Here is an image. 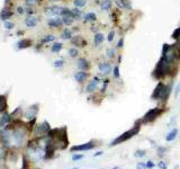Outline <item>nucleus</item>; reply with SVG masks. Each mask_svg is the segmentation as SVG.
<instances>
[{
    "instance_id": "f257e3e1",
    "label": "nucleus",
    "mask_w": 180,
    "mask_h": 169,
    "mask_svg": "<svg viewBox=\"0 0 180 169\" xmlns=\"http://www.w3.org/2000/svg\"><path fill=\"white\" fill-rule=\"evenodd\" d=\"M172 68H173V63L167 61L163 56H161V59L158 61L154 70H153L152 76H153V78H155L157 80H161L162 78L167 77L168 74H171Z\"/></svg>"
},
{
    "instance_id": "f03ea898",
    "label": "nucleus",
    "mask_w": 180,
    "mask_h": 169,
    "mask_svg": "<svg viewBox=\"0 0 180 169\" xmlns=\"http://www.w3.org/2000/svg\"><path fill=\"white\" fill-rule=\"evenodd\" d=\"M141 123L142 122L139 121V122H136V124L133 126L132 129L129 130V131H126V132H124L122 135L117 136L116 139L110 143V146L111 147H114V146H117V144H121L123 143V142H125V141H127L129 139H132L134 135H137V133L140 132V129H141Z\"/></svg>"
},
{
    "instance_id": "7ed1b4c3",
    "label": "nucleus",
    "mask_w": 180,
    "mask_h": 169,
    "mask_svg": "<svg viewBox=\"0 0 180 169\" xmlns=\"http://www.w3.org/2000/svg\"><path fill=\"white\" fill-rule=\"evenodd\" d=\"M163 112H164V110H163V108H160V107L152 108V110H147L146 113H145V115H144L143 118L141 120V122H142V123H151V122H153L154 120H157Z\"/></svg>"
},
{
    "instance_id": "20e7f679",
    "label": "nucleus",
    "mask_w": 180,
    "mask_h": 169,
    "mask_svg": "<svg viewBox=\"0 0 180 169\" xmlns=\"http://www.w3.org/2000/svg\"><path fill=\"white\" fill-rule=\"evenodd\" d=\"M165 88V84L161 81H159V84H157V87L154 88L153 92H152V95H151V98L153 100H159L161 98L162 96V92H163V89Z\"/></svg>"
},
{
    "instance_id": "39448f33",
    "label": "nucleus",
    "mask_w": 180,
    "mask_h": 169,
    "mask_svg": "<svg viewBox=\"0 0 180 169\" xmlns=\"http://www.w3.org/2000/svg\"><path fill=\"white\" fill-rule=\"evenodd\" d=\"M25 133L24 131L22 130H16L15 132L12 133V139L15 141V144L16 146H22V143L24 142V139H25V135H24Z\"/></svg>"
},
{
    "instance_id": "423d86ee",
    "label": "nucleus",
    "mask_w": 180,
    "mask_h": 169,
    "mask_svg": "<svg viewBox=\"0 0 180 169\" xmlns=\"http://www.w3.org/2000/svg\"><path fill=\"white\" fill-rule=\"evenodd\" d=\"M37 112H38V105L30 106V108L27 110V112H26V114H25V117L27 118V121H33V120H35Z\"/></svg>"
},
{
    "instance_id": "0eeeda50",
    "label": "nucleus",
    "mask_w": 180,
    "mask_h": 169,
    "mask_svg": "<svg viewBox=\"0 0 180 169\" xmlns=\"http://www.w3.org/2000/svg\"><path fill=\"white\" fill-rule=\"evenodd\" d=\"M92 148H95V142L90 141V142L80 144V146H74V147L71 148V151H87L92 149Z\"/></svg>"
},
{
    "instance_id": "6e6552de",
    "label": "nucleus",
    "mask_w": 180,
    "mask_h": 169,
    "mask_svg": "<svg viewBox=\"0 0 180 169\" xmlns=\"http://www.w3.org/2000/svg\"><path fill=\"white\" fill-rule=\"evenodd\" d=\"M98 69L101 74H109L111 72V64L108 62H100Z\"/></svg>"
},
{
    "instance_id": "1a4fd4ad",
    "label": "nucleus",
    "mask_w": 180,
    "mask_h": 169,
    "mask_svg": "<svg viewBox=\"0 0 180 169\" xmlns=\"http://www.w3.org/2000/svg\"><path fill=\"white\" fill-rule=\"evenodd\" d=\"M71 42H72V44H73L74 46H77V48H83V46L87 45V42L83 40V37L79 36V35L72 37V38H71Z\"/></svg>"
},
{
    "instance_id": "9d476101",
    "label": "nucleus",
    "mask_w": 180,
    "mask_h": 169,
    "mask_svg": "<svg viewBox=\"0 0 180 169\" xmlns=\"http://www.w3.org/2000/svg\"><path fill=\"white\" fill-rule=\"evenodd\" d=\"M61 10L62 8L61 7H56V6H52V7H48L45 9V13L48 14V15L53 16V17H56V16L61 15Z\"/></svg>"
},
{
    "instance_id": "9b49d317",
    "label": "nucleus",
    "mask_w": 180,
    "mask_h": 169,
    "mask_svg": "<svg viewBox=\"0 0 180 169\" xmlns=\"http://www.w3.org/2000/svg\"><path fill=\"white\" fill-rule=\"evenodd\" d=\"M98 84H99V79L97 77H95L88 84H87V88H86L87 92H92L94 90H96V88L98 87Z\"/></svg>"
},
{
    "instance_id": "f8f14e48",
    "label": "nucleus",
    "mask_w": 180,
    "mask_h": 169,
    "mask_svg": "<svg viewBox=\"0 0 180 169\" xmlns=\"http://www.w3.org/2000/svg\"><path fill=\"white\" fill-rule=\"evenodd\" d=\"M37 131H38V133H40V134H48V133L51 131L50 124H48L46 121H44L41 125H38V128H37Z\"/></svg>"
},
{
    "instance_id": "ddd939ff",
    "label": "nucleus",
    "mask_w": 180,
    "mask_h": 169,
    "mask_svg": "<svg viewBox=\"0 0 180 169\" xmlns=\"http://www.w3.org/2000/svg\"><path fill=\"white\" fill-rule=\"evenodd\" d=\"M77 67L80 70H82V71H87V70L90 68V64H89V62L86 59H82V58H81V59L78 60Z\"/></svg>"
},
{
    "instance_id": "4468645a",
    "label": "nucleus",
    "mask_w": 180,
    "mask_h": 169,
    "mask_svg": "<svg viewBox=\"0 0 180 169\" xmlns=\"http://www.w3.org/2000/svg\"><path fill=\"white\" fill-rule=\"evenodd\" d=\"M10 118H11L10 114H8V113H4L2 116H1V118H0V129H4L6 125L9 124Z\"/></svg>"
},
{
    "instance_id": "2eb2a0df",
    "label": "nucleus",
    "mask_w": 180,
    "mask_h": 169,
    "mask_svg": "<svg viewBox=\"0 0 180 169\" xmlns=\"http://www.w3.org/2000/svg\"><path fill=\"white\" fill-rule=\"evenodd\" d=\"M87 77H88V74H87L86 71H82V70H80L79 72H77V74H74V79H76L79 84L83 82V81L87 79Z\"/></svg>"
},
{
    "instance_id": "dca6fc26",
    "label": "nucleus",
    "mask_w": 180,
    "mask_h": 169,
    "mask_svg": "<svg viewBox=\"0 0 180 169\" xmlns=\"http://www.w3.org/2000/svg\"><path fill=\"white\" fill-rule=\"evenodd\" d=\"M62 19L59 18V17H53V18H51L50 20H48V26L50 27H60V26L62 25Z\"/></svg>"
},
{
    "instance_id": "f3484780",
    "label": "nucleus",
    "mask_w": 180,
    "mask_h": 169,
    "mask_svg": "<svg viewBox=\"0 0 180 169\" xmlns=\"http://www.w3.org/2000/svg\"><path fill=\"white\" fill-rule=\"evenodd\" d=\"M17 46H18L19 50H22V49H27L32 46V41L30 40H27V38H24V40H20L17 43Z\"/></svg>"
},
{
    "instance_id": "a211bd4d",
    "label": "nucleus",
    "mask_w": 180,
    "mask_h": 169,
    "mask_svg": "<svg viewBox=\"0 0 180 169\" xmlns=\"http://www.w3.org/2000/svg\"><path fill=\"white\" fill-rule=\"evenodd\" d=\"M170 94H171V84H165V88L163 89V92H162V96L160 99L165 102V100L169 98Z\"/></svg>"
},
{
    "instance_id": "6ab92c4d",
    "label": "nucleus",
    "mask_w": 180,
    "mask_h": 169,
    "mask_svg": "<svg viewBox=\"0 0 180 169\" xmlns=\"http://www.w3.org/2000/svg\"><path fill=\"white\" fill-rule=\"evenodd\" d=\"M177 135H178V129H176V128H175V129H172L169 133H168V135L165 136V141L171 142V141H173V140L176 139Z\"/></svg>"
},
{
    "instance_id": "aec40b11",
    "label": "nucleus",
    "mask_w": 180,
    "mask_h": 169,
    "mask_svg": "<svg viewBox=\"0 0 180 169\" xmlns=\"http://www.w3.org/2000/svg\"><path fill=\"white\" fill-rule=\"evenodd\" d=\"M117 5L121 8L132 9V5H131V2H129V0H117Z\"/></svg>"
},
{
    "instance_id": "412c9836",
    "label": "nucleus",
    "mask_w": 180,
    "mask_h": 169,
    "mask_svg": "<svg viewBox=\"0 0 180 169\" xmlns=\"http://www.w3.org/2000/svg\"><path fill=\"white\" fill-rule=\"evenodd\" d=\"M25 24L27 27H35L37 24V19L35 18V17H32V16H30V17H27L25 20Z\"/></svg>"
},
{
    "instance_id": "4be33fe9",
    "label": "nucleus",
    "mask_w": 180,
    "mask_h": 169,
    "mask_svg": "<svg viewBox=\"0 0 180 169\" xmlns=\"http://www.w3.org/2000/svg\"><path fill=\"white\" fill-rule=\"evenodd\" d=\"M74 20V16L73 15H68V16H62V23L64 25L69 26L71 25Z\"/></svg>"
},
{
    "instance_id": "5701e85b",
    "label": "nucleus",
    "mask_w": 180,
    "mask_h": 169,
    "mask_svg": "<svg viewBox=\"0 0 180 169\" xmlns=\"http://www.w3.org/2000/svg\"><path fill=\"white\" fill-rule=\"evenodd\" d=\"M105 36L103 35V33H97L95 35V45L96 46H99L100 44H103Z\"/></svg>"
},
{
    "instance_id": "b1692460",
    "label": "nucleus",
    "mask_w": 180,
    "mask_h": 169,
    "mask_svg": "<svg viewBox=\"0 0 180 169\" xmlns=\"http://www.w3.org/2000/svg\"><path fill=\"white\" fill-rule=\"evenodd\" d=\"M61 37H62V40H71L73 37V35H72V32L69 28H65L61 34Z\"/></svg>"
},
{
    "instance_id": "393cba45",
    "label": "nucleus",
    "mask_w": 180,
    "mask_h": 169,
    "mask_svg": "<svg viewBox=\"0 0 180 169\" xmlns=\"http://www.w3.org/2000/svg\"><path fill=\"white\" fill-rule=\"evenodd\" d=\"M7 108V99L6 96H0V113L5 112V110Z\"/></svg>"
},
{
    "instance_id": "a878e982",
    "label": "nucleus",
    "mask_w": 180,
    "mask_h": 169,
    "mask_svg": "<svg viewBox=\"0 0 180 169\" xmlns=\"http://www.w3.org/2000/svg\"><path fill=\"white\" fill-rule=\"evenodd\" d=\"M11 16H12V13H11L10 10H2L1 14H0V17H1L2 20H8Z\"/></svg>"
},
{
    "instance_id": "bb28decb",
    "label": "nucleus",
    "mask_w": 180,
    "mask_h": 169,
    "mask_svg": "<svg viewBox=\"0 0 180 169\" xmlns=\"http://www.w3.org/2000/svg\"><path fill=\"white\" fill-rule=\"evenodd\" d=\"M110 7H111V1L110 0H104L103 2L100 4V8L103 9V10H109Z\"/></svg>"
},
{
    "instance_id": "cd10ccee",
    "label": "nucleus",
    "mask_w": 180,
    "mask_h": 169,
    "mask_svg": "<svg viewBox=\"0 0 180 169\" xmlns=\"http://www.w3.org/2000/svg\"><path fill=\"white\" fill-rule=\"evenodd\" d=\"M97 19V16L94 13H88L85 15V22H95Z\"/></svg>"
},
{
    "instance_id": "c85d7f7f",
    "label": "nucleus",
    "mask_w": 180,
    "mask_h": 169,
    "mask_svg": "<svg viewBox=\"0 0 180 169\" xmlns=\"http://www.w3.org/2000/svg\"><path fill=\"white\" fill-rule=\"evenodd\" d=\"M71 10H72V14L74 16V19H81V17H82V11L80 9L74 8V9H71Z\"/></svg>"
},
{
    "instance_id": "c756f323",
    "label": "nucleus",
    "mask_w": 180,
    "mask_h": 169,
    "mask_svg": "<svg viewBox=\"0 0 180 169\" xmlns=\"http://www.w3.org/2000/svg\"><path fill=\"white\" fill-rule=\"evenodd\" d=\"M52 52H54V53H58L62 50V44L61 43H54V44L52 45Z\"/></svg>"
},
{
    "instance_id": "7c9ffc66",
    "label": "nucleus",
    "mask_w": 180,
    "mask_h": 169,
    "mask_svg": "<svg viewBox=\"0 0 180 169\" xmlns=\"http://www.w3.org/2000/svg\"><path fill=\"white\" fill-rule=\"evenodd\" d=\"M55 40L54 35H45L43 38H42V43H48V42H52V41Z\"/></svg>"
},
{
    "instance_id": "2f4dec72",
    "label": "nucleus",
    "mask_w": 180,
    "mask_h": 169,
    "mask_svg": "<svg viewBox=\"0 0 180 169\" xmlns=\"http://www.w3.org/2000/svg\"><path fill=\"white\" fill-rule=\"evenodd\" d=\"M106 56H107V59H114V56H115V50L114 49H107Z\"/></svg>"
},
{
    "instance_id": "473e14b6",
    "label": "nucleus",
    "mask_w": 180,
    "mask_h": 169,
    "mask_svg": "<svg viewBox=\"0 0 180 169\" xmlns=\"http://www.w3.org/2000/svg\"><path fill=\"white\" fill-rule=\"evenodd\" d=\"M173 38V40H176V41H179L180 40V27H178L177 30L173 31V33H172V36H171Z\"/></svg>"
},
{
    "instance_id": "72a5a7b5",
    "label": "nucleus",
    "mask_w": 180,
    "mask_h": 169,
    "mask_svg": "<svg viewBox=\"0 0 180 169\" xmlns=\"http://www.w3.org/2000/svg\"><path fill=\"white\" fill-rule=\"evenodd\" d=\"M69 55H70L71 58H76V56H78V54H79V52H78L77 49H74V48H71L70 50H69Z\"/></svg>"
},
{
    "instance_id": "f704fd0d",
    "label": "nucleus",
    "mask_w": 180,
    "mask_h": 169,
    "mask_svg": "<svg viewBox=\"0 0 180 169\" xmlns=\"http://www.w3.org/2000/svg\"><path fill=\"white\" fill-rule=\"evenodd\" d=\"M73 4L76 7H83L86 5V0H73Z\"/></svg>"
},
{
    "instance_id": "c9c22d12",
    "label": "nucleus",
    "mask_w": 180,
    "mask_h": 169,
    "mask_svg": "<svg viewBox=\"0 0 180 169\" xmlns=\"http://www.w3.org/2000/svg\"><path fill=\"white\" fill-rule=\"evenodd\" d=\"M14 27H15V24H14V23L7 22V20L5 22V28H6V30H12Z\"/></svg>"
},
{
    "instance_id": "e433bc0d",
    "label": "nucleus",
    "mask_w": 180,
    "mask_h": 169,
    "mask_svg": "<svg viewBox=\"0 0 180 169\" xmlns=\"http://www.w3.org/2000/svg\"><path fill=\"white\" fill-rule=\"evenodd\" d=\"M64 66V61L63 60H56L54 61V68H62Z\"/></svg>"
},
{
    "instance_id": "4c0bfd02",
    "label": "nucleus",
    "mask_w": 180,
    "mask_h": 169,
    "mask_svg": "<svg viewBox=\"0 0 180 169\" xmlns=\"http://www.w3.org/2000/svg\"><path fill=\"white\" fill-rule=\"evenodd\" d=\"M145 150H137L135 152V157H137V158H143L144 156H145Z\"/></svg>"
},
{
    "instance_id": "58836bf2",
    "label": "nucleus",
    "mask_w": 180,
    "mask_h": 169,
    "mask_svg": "<svg viewBox=\"0 0 180 169\" xmlns=\"http://www.w3.org/2000/svg\"><path fill=\"white\" fill-rule=\"evenodd\" d=\"M114 37H115V32L114 31H110L109 33H108V36H107L108 42H113V41H114Z\"/></svg>"
},
{
    "instance_id": "ea45409f",
    "label": "nucleus",
    "mask_w": 180,
    "mask_h": 169,
    "mask_svg": "<svg viewBox=\"0 0 180 169\" xmlns=\"http://www.w3.org/2000/svg\"><path fill=\"white\" fill-rule=\"evenodd\" d=\"M167 151H168V149H167V148H164V147L158 148V153H159V156H163V154H164Z\"/></svg>"
},
{
    "instance_id": "a19ab883",
    "label": "nucleus",
    "mask_w": 180,
    "mask_h": 169,
    "mask_svg": "<svg viewBox=\"0 0 180 169\" xmlns=\"http://www.w3.org/2000/svg\"><path fill=\"white\" fill-rule=\"evenodd\" d=\"M146 162H139L136 165V169H146Z\"/></svg>"
},
{
    "instance_id": "79ce46f5",
    "label": "nucleus",
    "mask_w": 180,
    "mask_h": 169,
    "mask_svg": "<svg viewBox=\"0 0 180 169\" xmlns=\"http://www.w3.org/2000/svg\"><path fill=\"white\" fill-rule=\"evenodd\" d=\"M83 158V154H74L72 156V160L73 161H77V160H80V159Z\"/></svg>"
},
{
    "instance_id": "37998d69",
    "label": "nucleus",
    "mask_w": 180,
    "mask_h": 169,
    "mask_svg": "<svg viewBox=\"0 0 180 169\" xmlns=\"http://www.w3.org/2000/svg\"><path fill=\"white\" fill-rule=\"evenodd\" d=\"M114 77L119 78V68H118V66H116L114 68Z\"/></svg>"
},
{
    "instance_id": "c03bdc74",
    "label": "nucleus",
    "mask_w": 180,
    "mask_h": 169,
    "mask_svg": "<svg viewBox=\"0 0 180 169\" xmlns=\"http://www.w3.org/2000/svg\"><path fill=\"white\" fill-rule=\"evenodd\" d=\"M158 166H159V168H161V169H167V168H168V165H167L164 161H160Z\"/></svg>"
},
{
    "instance_id": "a18cd8bd",
    "label": "nucleus",
    "mask_w": 180,
    "mask_h": 169,
    "mask_svg": "<svg viewBox=\"0 0 180 169\" xmlns=\"http://www.w3.org/2000/svg\"><path fill=\"white\" fill-rule=\"evenodd\" d=\"M107 84H108V80H107V79H106V80H104V86H103V88H101V90H100V92H103V94H104V92H106Z\"/></svg>"
},
{
    "instance_id": "49530a36",
    "label": "nucleus",
    "mask_w": 180,
    "mask_h": 169,
    "mask_svg": "<svg viewBox=\"0 0 180 169\" xmlns=\"http://www.w3.org/2000/svg\"><path fill=\"white\" fill-rule=\"evenodd\" d=\"M170 44H163V48H162V54H164L165 52L169 50Z\"/></svg>"
},
{
    "instance_id": "de8ad7c7",
    "label": "nucleus",
    "mask_w": 180,
    "mask_h": 169,
    "mask_svg": "<svg viewBox=\"0 0 180 169\" xmlns=\"http://www.w3.org/2000/svg\"><path fill=\"white\" fill-rule=\"evenodd\" d=\"M124 46V38L123 37H121V40L118 41V43H117V48H123Z\"/></svg>"
},
{
    "instance_id": "09e8293b",
    "label": "nucleus",
    "mask_w": 180,
    "mask_h": 169,
    "mask_svg": "<svg viewBox=\"0 0 180 169\" xmlns=\"http://www.w3.org/2000/svg\"><path fill=\"white\" fill-rule=\"evenodd\" d=\"M22 169H28V164H27V161H26L25 157H24V159H23V168Z\"/></svg>"
},
{
    "instance_id": "8fccbe9b",
    "label": "nucleus",
    "mask_w": 180,
    "mask_h": 169,
    "mask_svg": "<svg viewBox=\"0 0 180 169\" xmlns=\"http://www.w3.org/2000/svg\"><path fill=\"white\" fill-rule=\"evenodd\" d=\"M180 94V84L177 86V88H176V90H175V96L176 97H178V95Z\"/></svg>"
},
{
    "instance_id": "3c124183",
    "label": "nucleus",
    "mask_w": 180,
    "mask_h": 169,
    "mask_svg": "<svg viewBox=\"0 0 180 169\" xmlns=\"http://www.w3.org/2000/svg\"><path fill=\"white\" fill-rule=\"evenodd\" d=\"M155 166V164H153V162L152 161H146V167L147 168H153V167H154Z\"/></svg>"
},
{
    "instance_id": "603ef678",
    "label": "nucleus",
    "mask_w": 180,
    "mask_h": 169,
    "mask_svg": "<svg viewBox=\"0 0 180 169\" xmlns=\"http://www.w3.org/2000/svg\"><path fill=\"white\" fill-rule=\"evenodd\" d=\"M26 4L30 5V6H33V5L36 4V0H26Z\"/></svg>"
},
{
    "instance_id": "864d4df0",
    "label": "nucleus",
    "mask_w": 180,
    "mask_h": 169,
    "mask_svg": "<svg viewBox=\"0 0 180 169\" xmlns=\"http://www.w3.org/2000/svg\"><path fill=\"white\" fill-rule=\"evenodd\" d=\"M101 154H103V151H98L97 153L94 154V157H99V156H101Z\"/></svg>"
},
{
    "instance_id": "5fc2aeb1",
    "label": "nucleus",
    "mask_w": 180,
    "mask_h": 169,
    "mask_svg": "<svg viewBox=\"0 0 180 169\" xmlns=\"http://www.w3.org/2000/svg\"><path fill=\"white\" fill-rule=\"evenodd\" d=\"M17 11H18L19 14H24V10H23V8H22V7H18V8H17Z\"/></svg>"
},
{
    "instance_id": "6e6d98bb",
    "label": "nucleus",
    "mask_w": 180,
    "mask_h": 169,
    "mask_svg": "<svg viewBox=\"0 0 180 169\" xmlns=\"http://www.w3.org/2000/svg\"><path fill=\"white\" fill-rule=\"evenodd\" d=\"M51 2H56V1H61V0H50Z\"/></svg>"
},
{
    "instance_id": "4d7b16f0",
    "label": "nucleus",
    "mask_w": 180,
    "mask_h": 169,
    "mask_svg": "<svg viewBox=\"0 0 180 169\" xmlns=\"http://www.w3.org/2000/svg\"><path fill=\"white\" fill-rule=\"evenodd\" d=\"M177 44H178V46H179V48H180V40L178 41V43H177Z\"/></svg>"
},
{
    "instance_id": "13d9d810",
    "label": "nucleus",
    "mask_w": 180,
    "mask_h": 169,
    "mask_svg": "<svg viewBox=\"0 0 180 169\" xmlns=\"http://www.w3.org/2000/svg\"><path fill=\"white\" fill-rule=\"evenodd\" d=\"M36 1H42V0H36Z\"/></svg>"
},
{
    "instance_id": "bf43d9fd",
    "label": "nucleus",
    "mask_w": 180,
    "mask_h": 169,
    "mask_svg": "<svg viewBox=\"0 0 180 169\" xmlns=\"http://www.w3.org/2000/svg\"><path fill=\"white\" fill-rule=\"evenodd\" d=\"M73 169H79V168H73Z\"/></svg>"
}]
</instances>
